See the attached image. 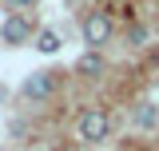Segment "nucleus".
<instances>
[{
    "mask_svg": "<svg viewBox=\"0 0 159 151\" xmlns=\"http://www.w3.org/2000/svg\"><path fill=\"white\" fill-rule=\"evenodd\" d=\"M48 92H52V72H32L24 80V95L28 99H44Z\"/></svg>",
    "mask_w": 159,
    "mask_h": 151,
    "instance_id": "20e7f679",
    "label": "nucleus"
},
{
    "mask_svg": "<svg viewBox=\"0 0 159 151\" xmlns=\"http://www.w3.org/2000/svg\"><path fill=\"white\" fill-rule=\"evenodd\" d=\"M111 131V119L107 112H99V108H88V112L80 115V139H88V143H99V139H107Z\"/></svg>",
    "mask_w": 159,
    "mask_h": 151,
    "instance_id": "f257e3e1",
    "label": "nucleus"
},
{
    "mask_svg": "<svg viewBox=\"0 0 159 151\" xmlns=\"http://www.w3.org/2000/svg\"><path fill=\"white\" fill-rule=\"evenodd\" d=\"M76 68H80V76H92V80H96V76L103 72V56H99V52H88Z\"/></svg>",
    "mask_w": 159,
    "mask_h": 151,
    "instance_id": "423d86ee",
    "label": "nucleus"
},
{
    "mask_svg": "<svg viewBox=\"0 0 159 151\" xmlns=\"http://www.w3.org/2000/svg\"><path fill=\"white\" fill-rule=\"evenodd\" d=\"M36 48L44 52V56H56V52H60V36L52 32V28H44V32L36 36Z\"/></svg>",
    "mask_w": 159,
    "mask_h": 151,
    "instance_id": "0eeeda50",
    "label": "nucleus"
},
{
    "mask_svg": "<svg viewBox=\"0 0 159 151\" xmlns=\"http://www.w3.org/2000/svg\"><path fill=\"white\" fill-rule=\"evenodd\" d=\"M8 4H12V8H24V4H32V0H8Z\"/></svg>",
    "mask_w": 159,
    "mask_h": 151,
    "instance_id": "1a4fd4ad",
    "label": "nucleus"
},
{
    "mask_svg": "<svg viewBox=\"0 0 159 151\" xmlns=\"http://www.w3.org/2000/svg\"><path fill=\"white\" fill-rule=\"evenodd\" d=\"M107 36H111V16L107 12H92L84 20V44H92V52L99 44H107Z\"/></svg>",
    "mask_w": 159,
    "mask_h": 151,
    "instance_id": "f03ea898",
    "label": "nucleus"
},
{
    "mask_svg": "<svg viewBox=\"0 0 159 151\" xmlns=\"http://www.w3.org/2000/svg\"><path fill=\"white\" fill-rule=\"evenodd\" d=\"M28 36H32V24L24 16H8L0 24V40H4V44H24Z\"/></svg>",
    "mask_w": 159,
    "mask_h": 151,
    "instance_id": "7ed1b4c3",
    "label": "nucleus"
},
{
    "mask_svg": "<svg viewBox=\"0 0 159 151\" xmlns=\"http://www.w3.org/2000/svg\"><path fill=\"white\" fill-rule=\"evenodd\" d=\"M159 123V108L155 103H139L135 108V127H155Z\"/></svg>",
    "mask_w": 159,
    "mask_h": 151,
    "instance_id": "39448f33",
    "label": "nucleus"
},
{
    "mask_svg": "<svg viewBox=\"0 0 159 151\" xmlns=\"http://www.w3.org/2000/svg\"><path fill=\"white\" fill-rule=\"evenodd\" d=\"M127 40H131V44H143V40H147V28H143V24H135V28L127 32Z\"/></svg>",
    "mask_w": 159,
    "mask_h": 151,
    "instance_id": "6e6552de",
    "label": "nucleus"
}]
</instances>
